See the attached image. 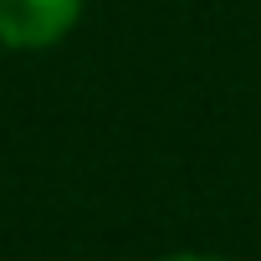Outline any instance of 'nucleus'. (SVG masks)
<instances>
[{
    "label": "nucleus",
    "instance_id": "nucleus-1",
    "mask_svg": "<svg viewBox=\"0 0 261 261\" xmlns=\"http://www.w3.org/2000/svg\"><path fill=\"white\" fill-rule=\"evenodd\" d=\"M87 0H0V46L46 51L77 31Z\"/></svg>",
    "mask_w": 261,
    "mask_h": 261
},
{
    "label": "nucleus",
    "instance_id": "nucleus-2",
    "mask_svg": "<svg viewBox=\"0 0 261 261\" xmlns=\"http://www.w3.org/2000/svg\"><path fill=\"white\" fill-rule=\"evenodd\" d=\"M159 261H230V256H210V251H174V256H159Z\"/></svg>",
    "mask_w": 261,
    "mask_h": 261
}]
</instances>
